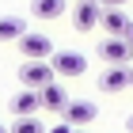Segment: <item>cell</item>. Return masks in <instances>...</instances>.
Listing matches in <instances>:
<instances>
[{
	"instance_id": "obj_1",
	"label": "cell",
	"mask_w": 133,
	"mask_h": 133,
	"mask_svg": "<svg viewBox=\"0 0 133 133\" xmlns=\"http://www.w3.org/2000/svg\"><path fill=\"white\" fill-rule=\"evenodd\" d=\"M50 65H53V72L57 76H65V80H72V76H84L88 72V57H84L80 50H57L50 57Z\"/></svg>"
},
{
	"instance_id": "obj_2",
	"label": "cell",
	"mask_w": 133,
	"mask_h": 133,
	"mask_svg": "<svg viewBox=\"0 0 133 133\" xmlns=\"http://www.w3.org/2000/svg\"><path fill=\"white\" fill-rule=\"evenodd\" d=\"M53 65L50 61H27V65H19V84L23 88H31V91H42L46 84H53Z\"/></svg>"
},
{
	"instance_id": "obj_3",
	"label": "cell",
	"mask_w": 133,
	"mask_h": 133,
	"mask_svg": "<svg viewBox=\"0 0 133 133\" xmlns=\"http://www.w3.org/2000/svg\"><path fill=\"white\" fill-rule=\"evenodd\" d=\"M19 53L27 57V61H50L53 53V42H50V34H34V31H27L19 38Z\"/></svg>"
},
{
	"instance_id": "obj_4",
	"label": "cell",
	"mask_w": 133,
	"mask_h": 133,
	"mask_svg": "<svg viewBox=\"0 0 133 133\" xmlns=\"http://www.w3.org/2000/svg\"><path fill=\"white\" fill-rule=\"evenodd\" d=\"M103 19V4L99 0H76L72 4V27L76 31H95Z\"/></svg>"
},
{
	"instance_id": "obj_5",
	"label": "cell",
	"mask_w": 133,
	"mask_h": 133,
	"mask_svg": "<svg viewBox=\"0 0 133 133\" xmlns=\"http://www.w3.org/2000/svg\"><path fill=\"white\" fill-rule=\"evenodd\" d=\"M129 84H133V69L129 65H107V72L99 76V91L118 95V91H125Z\"/></svg>"
},
{
	"instance_id": "obj_6",
	"label": "cell",
	"mask_w": 133,
	"mask_h": 133,
	"mask_svg": "<svg viewBox=\"0 0 133 133\" xmlns=\"http://www.w3.org/2000/svg\"><path fill=\"white\" fill-rule=\"evenodd\" d=\"M95 53H99V57H103L107 65H129V61H133L129 42H125V38H110V34H107V38H103L99 46H95Z\"/></svg>"
},
{
	"instance_id": "obj_7",
	"label": "cell",
	"mask_w": 133,
	"mask_h": 133,
	"mask_svg": "<svg viewBox=\"0 0 133 133\" xmlns=\"http://www.w3.org/2000/svg\"><path fill=\"white\" fill-rule=\"evenodd\" d=\"M95 114H99V107H95L91 99H69V107H65V122L76 125V129H84V125H91L95 122Z\"/></svg>"
},
{
	"instance_id": "obj_8",
	"label": "cell",
	"mask_w": 133,
	"mask_h": 133,
	"mask_svg": "<svg viewBox=\"0 0 133 133\" xmlns=\"http://www.w3.org/2000/svg\"><path fill=\"white\" fill-rule=\"evenodd\" d=\"M99 27H103L107 34H110V38H125V31L133 27V19L125 15L122 8H103V19H99Z\"/></svg>"
},
{
	"instance_id": "obj_9",
	"label": "cell",
	"mask_w": 133,
	"mask_h": 133,
	"mask_svg": "<svg viewBox=\"0 0 133 133\" xmlns=\"http://www.w3.org/2000/svg\"><path fill=\"white\" fill-rule=\"evenodd\" d=\"M38 110H42V95L38 91L23 88L19 95H11V114H15V118H34Z\"/></svg>"
},
{
	"instance_id": "obj_10",
	"label": "cell",
	"mask_w": 133,
	"mask_h": 133,
	"mask_svg": "<svg viewBox=\"0 0 133 133\" xmlns=\"http://www.w3.org/2000/svg\"><path fill=\"white\" fill-rule=\"evenodd\" d=\"M38 95H42V110H50V114H65V107H69V91H65L57 80L46 84Z\"/></svg>"
},
{
	"instance_id": "obj_11",
	"label": "cell",
	"mask_w": 133,
	"mask_h": 133,
	"mask_svg": "<svg viewBox=\"0 0 133 133\" xmlns=\"http://www.w3.org/2000/svg\"><path fill=\"white\" fill-rule=\"evenodd\" d=\"M23 34H27L23 15H0V42H19Z\"/></svg>"
},
{
	"instance_id": "obj_12",
	"label": "cell",
	"mask_w": 133,
	"mask_h": 133,
	"mask_svg": "<svg viewBox=\"0 0 133 133\" xmlns=\"http://www.w3.org/2000/svg\"><path fill=\"white\" fill-rule=\"evenodd\" d=\"M65 0H34L31 4V15L34 19H57V15H65Z\"/></svg>"
},
{
	"instance_id": "obj_13",
	"label": "cell",
	"mask_w": 133,
	"mask_h": 133,
	"mask_svg": "<svg viewBox=\"0 0 133 133\" xmlns=\"http://www.w3.org/2000/svg\"><path fill=\"white\" fill-rule=\"evenodd\" d=\"M8 129H11V133H46V125H42L38 114H34V118H15Z\"/></svg>"
},
{
	"instance_id": "obj_14",
	"label": "cell",
	"mask_w": 133,
	"mask_h": 133,
	"mask_svg": "<svg viewBox=\"0 0 133 133\" xmlns=\"http://www.w3.org/2000/svg\"><path fill=\"white\" fill-rule=\"evenodd\" d=\"M46 133H72V125H69V122H61V125H53V129H46Z\"/></svg>"
},
{
	"instance_id": "obj_15",
	"label": "cell",
	"mask_w": 133,
	"mask_h": 133,
	"mask_svg": "<svg viewBox=\"0 0 133 133\" xmlns=\"http://www.w3.org/2000/svg\"><path fill=\"white\" fill-rule=\"evenodd\" d=\"M103 8H122V4H129V0H99Z\"/></svg>"
},
{
	"instance_id": "obj_16",
	"label": "cell",
	"mask_w": 133,
	"mask_h": 133,
	"mask_svg": "<svg viewBox=\"0 0 133 133\" xmlns=\"http://www.w3.org/2000/svg\"><path fill=\"white\" fill-rule=\"evenodd\" d=\"M125 42H129V50H133V27H129V31H125Z\"/></svg>"
},
{
	"instance_id": "obj_17",
	"label": "cell",
	"mask_w": 133,
	"mask_h": 133,
	"mask_svg": "<svg viewBox=\"0 0 133 133\" xmlns=\"http://www.w3.org/2000/svg\"><path fill=\"white\" fill-rule=\"evenodd\" d=\"M125 129H129V133H133V114H129V118H125Z\"/></svg>"
},
{
	"instance_id": "obj_18",
	"label": "cell",
	"mask_w": 133,
	"mask_h": 133,
	"mask_svg": "<svg viewBox=\"0 0 133 133\" xmlns=\"http://www.w3.org/2000/svg\"><path fill=\"white\" fill-rule=\"evenodd\" d=\"M0 133H11V129H8V125H0Z\"/></svg>"
},
{
	"instance_id": "obj_19",
	"label": "cell",
	"mask_w": 133,
	"mask_h": 133,
	"mask_svg": "<svg viewBox=\"0 0 133 133\" xmlns=\"http://www.w3.org/2000/svg\"><path fill=\"white\" fill-rule=\"evenodd\" d=\"M72 133H84V129H76V125H72Z\"/></svg>"
},
{
	"instance_id": "obj_20",
	"label": "cell",
	"mask_w": 133,
	"mask_h": 133,
	"mask_svg": "<svg viewBox=\"0 0 133 133\" xmlns=\"http://www.w3.org/2000/svg\"><path fill=\"white\" fill-rule=\"evenodd\" d=\"M129 88H133V84H129Z\"/></svg>"
}]
</instances>
